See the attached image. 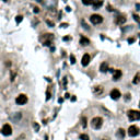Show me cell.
<instances>
[{
  "mask_svg": "<svg viewBox=\"0 0 140 140\" xmlns=\"http://www.w3.org/2000/svg\"><path fill=\"white\" fill-rule=\"evenodd\" d=\"M127 116L129 118V120L135 122V120H139L140 119V112L136 111V109H129L127 112Z\"/></svg>",
  "mask_w": 140,
  "mask_h": 140,
  "instance_id": "obj_1",
  "label": "cell"
},
{
  "mask_svg": "<svg viewBox=\"0 0 140 140\" xmlns=\"http://www.w3.org/2000/svg\"><path fill=\"white\" fill-rule=\"evenodd\" d=\"M103 125V119L101 117H94L91 120V126L93 129H100Z\"/></svg>",
  "mask_w": 140,
  "mask_h": 140,
  "instance_id": "obj_2",
  "label": "cell"
},
{
  "mask_svg": "<svg viewBox=\"0 0 140 140\" xmlns=\"http://www.w3.org/2000/svg\"><path fill=\"white\" fill-rule=\"evenodd\" d=\"M90 21L92 24L96 25V24H101L102 22H103V18H102V15L100 14H92L90 17Z\"/></svg>",
  "mask_w": 140,
  "mask_h": 140,
  "instance_id": "obj_3",
  "label": "cell"
},
{
  "mask_svg": "<svg viewBox=\"0 0 140 140\" xmlns=\"http://www.w3.org/2000/svg\"><path fill=\"white\" fill-rule=\"evenodd\" d=\"M140 132V129L138 127H137L136 125H131L129 128H128V135H129L130 137H136L138 136Z\"/></svg>",
  "mask_w": 140,
  "mask_h": 140,
  "instance_id": "obj_4",
  "label": "cell"
},
{
  "mask_svg": "<svg viewBox=\"0 0 140 140\" xmlns=\"http://www.w3.org/2000/svg\"><path fill=\"white\" fill-rule=\"evenodd\" d=\"M15 103L18 105H24L27 103V96L25 94H20L15 99Z\"/></svg>",
  "mask_w": 140,
  "mask_h": 140,
  "instance_id": "obj_5",
  "label": "cell"
},
{
  "mask_svg": "<svg viewBox=\"0 0 140 140\" xmlns=\"http://www.w3.org/2000/svg\"><path fill=\"white\" fill-rule=\"evenodd\" d=\"M1 131H2V135H4V136H10L12 134V128H11V126L9 124H6V125H3Z\"/></svg>",
  "mask_w": 140,
  "mask_h": 140,
  "instance_id": "obj_6",
  "label": "cell"
},
{
  "mask_svg": "<svg viewBox=\"0 0 140 140\" xmlns=\"http://www.w3.org/2000/svg\"><path fill=\"white\" fill-rule=\"evenodd\" d=\"M111 97L113 100H118L120 96H122V93H120L119 90H117V89H113V90L111 91Z\"/></svg>",
  "mask_w": 140,
  "mask_h": 140,
  "instance_id": "obj_7",
  "label": "cell"
},
{
  "mask_svg": "<svg viewBox=\"0 0 140 140\" xmlns=\"http://www.w3.org/2000/svg\"><path fill=\"white\" fill-rule=\"evenodd\" d=\"M90 59H91L90 55H89V54H84L83 57H82V59H81V64H82V66H84V67L88 66L89 62H90Z\"/></svg>",
  "mask_w": 140,
  "mask_h": 140,
  "instance_id": "obj_8",
  "label": "cell"
},
{
  "mask_svg": "<svg viewBox=\"0 0 140 140\" xmlns=\"http://www.w3.org/2000/svg\"><path fill=\"white\" fill-rule=\"evenodd\" d=\"M123 76V72H122V70H119V69H117V70H114V72H113V80H115V81H117V80H119L120 79V77Z\"/></svg>",
  "mask_w": 140,
  "mask_h": 140,
  "instance_id": "obj_9",
  "label": "cell"
},
{
  "mask_svg": "<svg viewBox=\"0 0 140 140\" xmlns=\"http://www.w3.org/2000/svg\"><path fill=\"white\" fill-rule=\"evenodd\" d=\"M92 91L96 96H99V95H101L102 93H103V88H102L101 85H96V87H93Z\"/></svg>",
  "mask_w": 140,
  "mask_h": 140,
  "instance_id": "obj_10",
  "label": "cell"
},
{
  "mask_svg": "<svg viewBox=\"0 0 140 140\" xmlns=\"http://www.w3.org/2000/svg\"><path fill=\"white\" fill-rule=\"evenodd\" d=\"M92 6H93V9H94V10H97V9H100L102 6H103V0H94Z\"/></svg>",
  "mask_w": 140,
  "mask_h": 140,
  "instance_id": "obj_11",
  "label": "cell"
},
{
  "mask_svg": "<svg viewBox=\"0 0 140 140\" xmlns=\"http://www.w3.org/2000/svg\"><path fill=\"white\" fill-rule=\"evenodd\" d=\"M125 22H126V18L123 17V15H118V17L115 18V23L117 25H123Z\"/></svg>",
  "mask_w": 140,
  "mask_h": 140,
  "instance_id": "obj_12",
  "label": "cell"
},
{
  "mask_svg": "<svg viewBox=\"0 0 140 140\" xmlns=\"http://www.w3.org/2000/svg\"><path fill=\"white\" fill-rule=\"evenodd\" d=\"M116 136H117L118 139H124V137H125V130L123 128H119L117 130V132H116Z\"/></svg>",
  "mask_w": 140,
  "mask_h": 140,
  "instance_id": "obj_13",
  "label": "cell"
},
{
  "mask_svg": "<svg viewBox=\"0 0 140 140\" xmlns=\"http://www.w3.org/2000/svg\"><path fill=\"white\" fill-rule=\"evenodd\" d=\"M89 43H90V41H89L87 37H84L83 35H81V37H80V44H81V45L85 46V45H88Z\"/></svg>",
  "mask_w": 140,
  "mask_h": 140,
  "instance_id": "obj_14",
  "label": "cell"
},
{
  "mask_svg": "<svg viewBox=\"0 0 140 140\" xmlns=\"http://www.w3.org/2000/svg\"><path fill=\"white\" fill-rule=\"evenodd\" d=\"M100 70H101V72H106L107 70H108V65H107V62H102L101 67H100Z\"/></svg>",
  "mask_w": 140,
  "mask_h": 140,
  "instance_id": "obj_15",
  "label": "cell"
},
{
  "mask_svg": "<svg viewBox=\"0 0 140 140\" xmlns=\"http://www.w3.org/2000/svg\"><path fill=\"white\" fill-rule=\"evenodd\" d=\"M81 1H82V3L84 4V6H90V4L93 3L94 0H81Z\"/></svg>",
  "mask_w": 140,
  "mask_h": 140,
  "instance_id": "obj_16",
  "label": "cell"
},
{
  "mask_svg": "<svg viewBox=\"0 0 140 140\" xmlns=\"http://www.w3.org/2000/svg\"><path fill=\"white\" fill-rule=\"evenodd\" d=\"M139 81H140V73H137L136 77H135V79H134V83L135 84H137Z\"/></svg>",
  "mask_w": 140,
  "mask_h": 140,
  "instance_id": "obj_17",
  "label": "cell"
},
{
  "mask_svg": "<svg viewBox=\"0 0 140 140\" xmlns=\"http://www.w3.org/2000/svg\"><path fill=\"white\" fill-rule=\"evenodd\" d=\"M80 139L81 140H89V136L85 134H81L80 135Z\"/></svg>",
  "mask_w": 140,
  "mask_h": 140,
  "instance_id": "obj_18",
  "label": "cell"
},
{
  "mask_svg": "<svg viewBox=\"0 0 140 140\" xmlns=\"http://www.w3.org/2000/svg\"><path fill=\"white\" fill-rule=\"evenodd\" d=\"M15 20H17V23H20L21 21L23 20V17H22V15H18V17H17V19H15Z\"/></svg>",
  "mask_w": 140,
  "mask_h": 140,
  "instance_id": "obj_19",
  "label": "cell"
},
{
  "mask_svg": "<svg viewBox=\"0 0 140 140\" xmlns=\"http://www.w3.org/2000/svg\"><path fill=\"white\" fill-rule=\"evenodd\" d=\"M70 58H71V64H74L76 62V58H74V56H70Z\"/></svg>",
  "mask_w": 140,
  "mask_h": 140,
  "instance_id": "obj_20",
  "label": "cell"
},
{
  "mask_svg": "<svg viewBox=\"0 0 140 140\" xmlns=\"http://www.w3.org/2000/svg\"><path fill=\"white\" fill-rule=\"evenodd\" d=\"M46 95H47V96H46V100H49V99H50V93H49V91H47V92H46Z\"/></svg>",
  "mask_w": 140,
  "mask_h": 140,
  "instance_id": "obj_21",
  "label": "cell"
},
{
  "mask_svg": "<svg viewBox=\"0 0 140 140\" xmlns=\"http://www.w3.org/2000/svg\"><path fill=\"white\" fill-rule=\"evenodd\" d=\"M46 23H47V24H49V25H50V26H52V27L54 26V23H53V22H50L49 20H46Z\"/></svg>",
  "mask_w": 140,
  "mask_h": 140,
  "instance_id": "obj_22",
  "label": "cell"
},
{
  "mask_svg": "<svg viewBox=\"0 0 140 140\" xmlns=\"http://www.w3.org/2000/svg\"><path fill=\"white\" fill-rule=\"evenodd\" d=\"M134 17H135V20H136V21H137V22H139V23H140V18L138 17V15H136V14H135V15H134Z\"/></svg>",
  "mask_w": 140,
  "mask_h": 140,
  "instance_id": "obj_23",
  "label": "cell"
},
{
  "mask_svg": "<svg viewBox=\"0 0 140 140\" xmlns=\"http://www.w3.org/2000/svg\"><path fill=\"white\" fill-rule=\"evenodd\" d=\"M82 126H83V127H85V126H87V124H85V118H84V117L82 118Z\"/></svg>",
  "mask_w": 140,
  "mask_h": 140,
  "instance_id": "obj_24",
  "label": "cell"
},
{
  "mask_svg": "<svg viewBox=\"0 0 140 140\" xmlns=\"http://www.w3.org/2000/svg\"><path fill=\"white\" fill-rule=\"evenodd\" d=\"M34 127H35V129H36V131H38L39 127H38V125H37V124H34Z\"/></svg>",
  "mask_w": 140,
  "mask_h": 140,
  "instance_id": "obj_25",
  "label": "cell"
},
{
  "mask_svg": "<svg viewBox=\"0 0 140 140\" xmlns=\"http://www.w3.org/2000/svg\"><path fill=\"white\" fill-rule=\"evenodd\" d=\"M135 38H128V43H134Z\"/></svg>",
  "mask_w": 140,
  "mask_h": 140,
  "instance_id": "obj_26",
  "label": "cell"
},
{
  "mask_svg": "<svg viewBox=\"0 0 140 140\" xmlns=\"http://www.w3.org/2000/svg\"><path fill=\"white\" fill-rule=\"evenodd\" d=\"M34 12H39V9L38 8H37V7H35V8H34Z\"/></svg>",
  "mask_w": 140,
  "mask_h": 140,
  "instance_id": "obj_27",
  "label": "cell"
},
{
  "mask_svg": "<svg viewBox=\"0 0 140 140\" xmlns=\"http://www.w3.org/2000/svg\"><path fill=\"white\" fill-rule=\"evenodd\" d=\"M3 1H8V0H3Z\"/></svg>",
  "mask_w": 140,
  "mask_h": 140,
  "instance_id": "obj_28",
  "label": "cell"
},
{
  "mask_svg": "<svg viewBox=\"0 0 140 140\" xmlns=\"http://www.w3.org/2000/svg\"><path fill=\"white\" fill-rule=\"evenodd\" d=\"M139 107H140V102H139Z\"/></svg>",
  "mask_w": 140,
  "mask_h": 140,
  "instance_id": "obj_29",
  "label": "cell"
},
{
  "mask_svg": "<svg viewBox=\"0 0 140 140\" xmlns=\"http://www.w3.org/2000/svg\"><path fill=\"white\" fill-rule=\"evenodd\" d=\"M65 1H67V0H65Z\"/></svg>",
  "mask_w": 140,
  "mask_h": 140,
  "instance_id": "obj_30",
  "label": "cell"
}]
</instances>
